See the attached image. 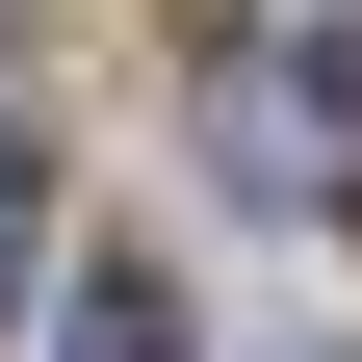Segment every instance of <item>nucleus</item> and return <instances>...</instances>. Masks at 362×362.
<instances>
[{
    "label": "nucleus",
    "mask_w": 362,
    "mask_h": 362,
    "mask_svg": "<svg viewBox=\"0 0 362 362\" xmlns=\"http://www.w3.org/2000/svg\"><path fill=\"white\" fill-rule=\"evenodd\" d=\"M181 78H207V156H233L259 207H310V78L259 52V26H207V52H181Z\"/></svg>",
    "instance_id": "1"
},
{
    "label": "nucleus",
    "mask_w": 362,
    "mask_h": 362,
    "mask_svg": "<svg viewBox=\"0 0 362 362\" xmlns=\"http://www.w3.org/2000/svg\"><path fill=\"white\" fill-rule=\"evenodd\" d=\"M52 362H207V310H181L156 259H78L52 285Z\"/></svg>",
    "instance_id": "2"
},
{
    "label": "nucleus",
    "mask_w": 362,
    "mask_h": 362,
    "mask_svg": "<svg viewBox=\"0 0 362 362\" xmlns=\"http://www.w3.org/2000/svg\"><path fill=\"white\" fill-rule=\"evenodd\" d=\"M26 233H52V156L0 129V310H26Z\"/></svg>",
    "instance_id": "3"
},
{
    "label": "nucleus",
    "mask_w": 362,
    "mask_h": 362,
    "mask_svg": "<svg viewBox=\"0 0 362 362\" xmlns=\"http://www.w3.org/2000/svg\"><path fill=\"white\" fill-rule=\"evenodd\" d=\"M337 207H362V78H337Z\"/></svg>",
    "instance_id": "4"
}]
</instances>
